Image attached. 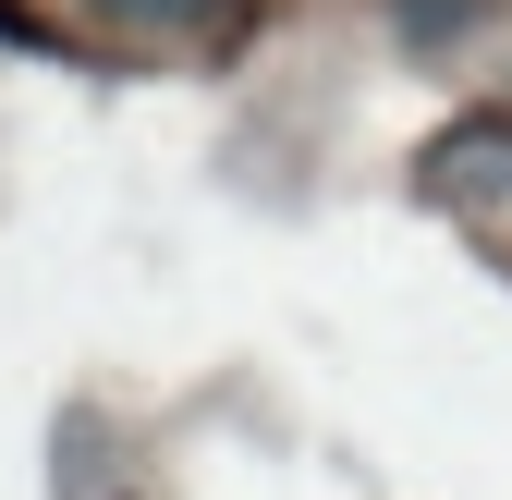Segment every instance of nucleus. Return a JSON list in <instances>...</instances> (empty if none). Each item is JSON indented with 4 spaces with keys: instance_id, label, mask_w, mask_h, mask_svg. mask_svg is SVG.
I'll return each instance as SVG.
<instances>
[{
    "instance_id": "1",
    "label": "nucleus",
    "mask_w": 512,
    "mask_h": 500,
    "mask_svg": "<svg viewBox=\"0 0 512 500\" xmlns=\"http://www.w3.org/2000/svg\"><path fill=\"white\" fill-rule=\"evenodd\" d=\"M74 13L122 49H147V61H232L269 25V0H74Z\"/></svg>"
}]
</instances>
